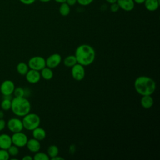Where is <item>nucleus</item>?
Masks as SVG:
<instances>
[{"instance_id":"6","label":"nucleus","mask_w":160,"mask_h":160,"mask_svg":"<svg viewBox=\"0 0 160 160\" xmlns=\"http://www.w3.org/2000/svg\"><path fill=\"white\" fill-rule=\"evenodd\" d=\"M12 144L18 148H23L26 146L28 138L26 134L22 131L13 133L11 136Z\"/></svg>"},{"instance_id":"28","label":"nucleus","mask_w":160,"mask_h":160,"mask_svg":"<svg viewBox=\"0 0 160 160\" xmlns=\"http://www.w3.org/2000/svg\"><path fill=\"white\" fill-rule=\"evenodd\" d=\"M94 0H77V2H78L81 6H88Z\"/></svg>"},{"instance_id":"35","label":"nucleus","mask_w":160,"mask_h":160,"mask_svg":"<svg viewBox=\"0 0 160 160\" xmlns=\"http://www.w3.org/2000/svg\"><path fill=\"white\" fill-rule=\"evenodd\" d=\"M134 3H136V4H143L145 1V0H133Z\"/></svg>"},{"instance_id":"7","label":"nucleus","mask_w":160,"mask_h":160,"mask_svg":"<svg viewBox=\"0 0 160 160\" xmlns=\"http://www.w3.org/2000/svg\"><path fill=\"white\" fill-rule=\"evenodd\" d=\"M85 74V68L82 65L76 63L71 68V75L74 80L77 81H82L84 78Z\"/></svg>"},{"instance_id":"23","label":"nucleus","mask_w":160,"mask_h":160,"mask_svg":"<svg viewBox=\"0 0 160 160\" xmlns=\"http://www.w3.org/2000/svg\"><path fill=\"white\" fill-rule=\"evenodd\" d=\"M11 100L7 98H4L1 102V108L3 111H8L11 109Z\"/></svg>"},{"instance_id":"22","label":"nucleus","mask_w":160,"mask_h":160,"mask_svg":"<svg viewBox=\"0 0 160 160\" xmlns=\"http://www.w3.org/2000/svg\"><path fill=\"white\" fill-rule=\"evenodd\" d=\"M47 154L49 157L51 159L59 154V148L56 145H51L47 149Z\"/></svg>"},{"instance_id":"18","label":"nucleus","mask_w":160,"mask_h":160,"mask_svg":"<svg viewBox=\"0 0 160 160\" xmlns=\"http://www.w3.org/2000/svg\"><path fill=\"white\" fill-rule=\"evenodd\" d=\"M40 74L41 78H42L45 80H50L53 78L54 76V72L52 69L47 66L44 67L40 71Z\"/></svg>"},{"instance_id":"16","label":"nucleus","mask_w":160,"mask_h":160,"mask_svg":"<svg viewBox=\"0 0 160 160\" xmlns=\"http://www.w3.org/2000/svg\"><path fill=\"white\" fill-rule=\"evenodd\" d=\"M141 106L144 109H149L151 108L154 104L153 98L151 95H146L142 96L140 100Z\"/></svg>"},{"instance_id":"30","label":"nucleus","mask_w":160,"mask_h":160,"mask_svg":"<svg viewBox=\"0 0 160 160\" xmlns=\"http://www.w3.org/2000/svg\"><path fill=\"white\" fill-rule=\"evenodd\" d=\"M19 1L24 4L30 5L33 4L36 1V0H19Z\"/></svg>"},{"instance_id":"38","label":"nucleus","mask_w":160,"mask_h":160,"mask_svg":"<svg viewBox=\"0 0 160 160\" xmlns=\"http://www.w3.org/2000/svg\"><path fill=\"white\" fill-rule=\"evenodd\" d=\"M4 117V112L2 110H0V119Z\"/></svg>"},{"instance_id":"11","label":"nucleus","mask_w":160,"mask_h":160,"mask_svg":"<svg viewBox=\"0 0 160 160\" xmlns=\"http://www.w3.org/2000/svg\"><path fill=\"white\" fill-rule=\"evenodd\" d=\"M25 78L29 83L36 84L40 81L41 76L40 71L29 69L27 73L25 74Z\"/></svg>"},{"instance_id":"36","label":"nucleus","mask_w":160,"mask_h":160,"mask_svg":"<svg viewBox=\"0 0 160 160\" xmlns=\"http://www.w3.org/2000/svg\"><path fill=\"white\" fill-rule=\"evenodd\" d=\"M108 3H109L110 4H112V3H114V2H117V0H106Z\"/></svg>"},{"instance_id":"32","label":"nucleus","mask_w":160,"mask_h":160,"mask_svg":"<svg viewBox=\"0 0 160 160\" xmlns=\"http://www.w3.org/2000/svg\"><path fill=\"white\" fill-rule=\"evenodd\" d=\"M66 2L70 6H74L77 2V0H66Z\"/></svg>"},{"instance_id":"3","label":"nucleus","mask_w":160,"mask_h":160,"mask_svg":"<svg viewBox=\"0 0 160 160\" xmlns=\"http://www.w3.org/2000/svg\"><path fill=\"white\" fill-rule=\"evenodd\" d=\"M31 105L25 97H14L11 100V109L14 114L18 117H23L30 112Z\"/></svg>"},{"instance_id":"4","label":"nucleus","mask_w":160,"mask_h":160,"mask_svg":"<svg viewBox=\"0 0 160 160\" xmlns=\"http://www.w3.org/2000/svg\"><path fill=\"white\" fill-rule=\"evenodd\" d=\"M22 118V122L23 127L26 130L32 131L40 125V117L36 113L29 112Z\"/></svg>"},{"instance_id":"12","label":"nucleus","mask_w":160,"mask_h":160,"mask_svg":"<svg viewBox=\"0 0 160 160\" xmlns=\"http://www.w3.org/2000/svg\"><path fill=\"white\" fill-rule=\"evenodd\" d=\"M26 146L30 152L36 153L39 151L41 149V143L39 141L34 138H31L28 140Z\"/></svg>"},{"instance_id":"21","label":"nucleus","mask_w":160,"mask_h":160,"mask_svg":"<svg viewBox=\"0 0 160 160\" xmlns=\"http://www.w3.org/2000/svg\"><path fill=\"white\" fill-rule=\"evenodd\" d=\"M59 12L62 16H67L70 13V6H69L66 2L61 3L59 8Z\"/></svg>"},{"instance_id":"39","label":"nucleus","mask_w":160,"mask_h":160,"mask_svg":"<svg viewBox=\"0 0 160 160\" xmlns=\"http://www.w3.org/2000/svg\"><path fill=\"white\" fill-rule=\"evenodd\" d=\"M39 1H40L42 2H48L50 1L51 0H39Z\"/></svg>"},{"instance_id":"9","label":"nucleus","mask_w":160,"mask_h":160,"mask_svg":"<svg viewBox=\"0 0 160 160\" xmlns=\"http://www.w3.org/2000/svg\"><path fill=\"white\" fill-rule=\"evenodd\" d=\"M14 89V83L9 79L4 80L0 85V92L3 96L12 95Z\"/></svg>"},{"instance_id":"25","label":"nucleus","mask_w":160,"mask_h":160,"mask_svg":"<svg viewBox=\"0 0 160 160\" xmlns=\"http://www.w3.org/2000/svg\"><path fill=\"white\" fill-rule=\"evenodd\" d=\"M7 151L10 156H16L19 154V148L14 144H12Z\"/></svg>"},{"instance_id":"19","label":"nucleus","mask_w":160,"mask_h":160,"mask_svg":"<svg viewBox=\"0 0 160 160\" xmlns=\"http://www.w3.org/2000/svg\"><path fill=\"white\" fill-rule=\"evenodd\" d=\"M63 64L65 66L68 68H72L77 62V60L74 55H69L66 56L63 60Z\"/></svg>"},{"instance_id":"24","label":"nucleus","mask_w":160,"mask_h":160,"mask_svg":"<svg viewBox=\"0 0 160 160\" xmlns=\"http://www.w3.org/2000/svg\"><path fill=\"white\" fill-rule=\"evenodd\" d=\"M50 158L48 155V154L43 152H37L35 153L33 159L34 160H49Z\"/></svg>"},{"instance_id":"2","label":"nucleus","mask_w":160,"mask_h":160,"mask_svg":"<svg viewBox=\"0 0 160 160\" xmlns=\"http://www.w3.org/2000/svg\"><path fill=\"white\" fill-rule=\"evenodd\" d=\"M134 87L136 91L141 96L152 95L156 89V83L149 76H140L135 79Z\"/></svg>"},{"instance_id":"37","label":"nucleus","mask_w":160,"mask_h":160,"mask_svg":"<svg viewBox=\"0 0 160 160\" xmlns=\"http://www.w3.org/2000/svg\"><path fill=\"white\" fill-rule=\"evenodd\" d=\"M56 2H58V3H62V2H65L66 0H54Z\"/></svg>"},{"instance_id":"20","label":"nucleus","mask_w":160,"mask_h":160,"mask_svg":"<svg viewBox=\"0 0 160 160\" xmlns=\"http://www.w3.org/2000/svg\"><path fill=\"white\" fill-rule=\"evenodd\" d=\"M29 69L28 64L24 62H19L16 66V71L17 72L22 76H25L28 70Z\"/></svg>"},{"instance_id":"34","label":"nucleus","mask_w":160,"mask_h":160,"mask_svg":"<svg viewBox=\"0 0 160 160\" xmlns=\"http://www.w3.org/2000/svg\"><path fill=\"white\" fill-rule=\"evenodd\" d=\"M51 159H52V160H64V159L63 158H62V157H61V156H59L58 155V156H55V157L51 158Z\"/></svg>"},{"instance_id":"31","label":"nucleus","mask_w":160,"mask_h":160,"mask_svg":"<svg viewBox=\"0 0 160 160\" xmlns=\"http://www.w3.org/2000/svg\"><path fill=\"white\" fill-rule=\"evenodd\" d=\"M6 125V121L2 118L0 119V131H1L4 129Z\"/></svg>"},{"instance_id":"26","label":"nucleus","mask_w":160,"mask_h":160,"mask_svg":"<svg viewBox=\"0 0 160 160\" xmlns=\"http://www.w3.org/2000/svg\"><path fill=\"white\" fill-rule=\"evenodd\" d=\"M14 97H24L25 96V89L21 87L15 88L13 93Z\"/></svg>"},{"instance_id":"17","label":"nucleus","mask_w":160,"mask_h":160,"mask_svg":"<svg viewBox=\"0 0 160 160\" xmlns=\"http://www.w3.org/2000/svg\"><path fill=\"white\" fill-rule=\"evenodd\" d=\"M145 8L149 11H154L158 9L159 5V0H145Z\"/></svg>"},{"instance_id":"29","label":"nucleus","mask_w":160,"mask_h":160,"mask_svg":"<svg viewBox=\"0 0 160 160\" xmlns=\"http://www.w3.org/2000/svg\"><path fill=\"white\" fill-rule=\"evenodd\" d=\"M119 9V7L118 4L117 2H114L112 4H111V7H110V9L112 12H116L117 11H118Z\"/></svg>"},{"instance_id":"14","label":"nucleus","mask_w":160,"mask_h":160,"mask_svg":"<svg viewBox=\"0 0 160 160\" xmlns=\"http://www.w3.org/2000/svg\"><path fill=\"white\" fill-rule=\"evenodd\" d=\"M119 7L125 11H131L134 8V2L133 0H117L116 2Z\"/></svg>"},{"instance_id":"15","label":"nucleus","mask_w":160,"mask_h":160,"mask_svg":"<svg viewBox=\"0 0 160 160\" xmlns=\"http://www.w3.org/2000/svg\"><path fill=\"white\" fill-rule=\"evenodd\" d=\"M32 131V134L33 138H34L39 141L45 139V138L46 136V131L42 128H41L39 126L34 129Z\"/></svg>"},{"instance_id":"5","label":"nucleus","mask_w":160,"mask_h":160,"mask_svg":"<svg viewBox=\"0 0 160 160\" xmlns=\"http://www.w3.org/2000/svg\"><path fill=\"white\" fill-rule=\"evenodd\" d=\"M29 69L40 71L46 67V59L40 56H35L31 58L28 62Z\"/></svg>"},{"instance_id":"13","label":"nucleus","mask_w":160,"mask_h":160,"mask_svg":"<svg viewBox=\"0 0 160 160\" xmlns=\"http://www.w3.org/2000/svg\"><path fill=\"white\" fill-rule=\"evenodd\" d=\"M12 144L11 136L6 133L0 134V149L7 150Z\"/></svg>"},{"instance_id":"27","label":"nucleus","mask_w":160,"mask_h":160,"mask_svg":"<svg viewBox=\"0 0 160 160\" xmlns=\"http://www.w3.org/2000/svg\"><path fill=\"white\" fill-rule=\"evenodd\" d=\"M10 156L6 149H0V160H8Z\"/></svg>"},{"instance_id":"1","label":"nucleus","mask_w":160,"mask_h":160,"mask_svg":"<svg viewBox=\"0 0 160 160\" xmlns=\"http://www.w3.org/2000/svg\"><path fill=\"white\" fill-rule=\"evenodd\" d=\"M74 56L78 63L84 66H88L94 61L96 51L89 44H81L76 49Z\"/></svg>"},{"instance_id":"33","label":"nucleus","mask_w":160,"mask_h":160,"mask_svg":"<svg viewBox=\"0 0 160 160\" xmlns=\"http://www.w3.org/2000/svg\"><path fill=\"white\" fill-rule=\"evenodd\" d=\"M22 160H32L33 159V157H32L30 155H26V156L22 157Z\"/></svg>"},{"instance_id":"10","label":"nucleus","mask_w":160,"mask_h":160,"mask_svg":"<svg viewBox=\"0 0 160 160\" xmlns=\"http://www.w3.org/2000/svg\"><path fill=\"white\" fill-rule=\"evenodd\" d=\"M62 61V57L58 53H54L46 59V66L51 69L57 68Z\"/></svg>"},{"instance_id":"8","label":"nucleus","mask_w":160,"mask_h":160,"mask_svg":"<svg viewBox=\"0 0 160 160\" xmlns=\"http://www.w3.org/2000/svg\"><path fill=\"white\" fill-rule=\"evenodd\" d=\"M7 126L8 129L13 133L22 131L24 129L22 120L18 118L9 119L7 122Z\"/></svg>"}]
</instances>
